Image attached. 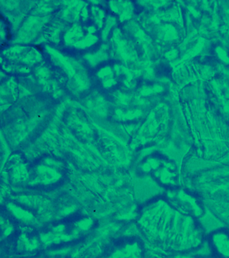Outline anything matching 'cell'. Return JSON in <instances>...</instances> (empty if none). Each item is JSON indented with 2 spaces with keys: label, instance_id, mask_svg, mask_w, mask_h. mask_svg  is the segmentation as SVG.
<instances>
[{
  "label": "cell",
  "instance_id": "cell-1",
  "mask_svg": "<svg viewBox=\"0 0 229 258\" xmlns=\"http://www.w3.org/2000/svg\"><path fill=\"white\" fill-rule=\"evenodd\" d=\"M89 219H82L75 223L65 224L53 227L51 231L44 233L42 241L45 244H65L70 241H74L80 236L82 233L89 231L91 223Z\"/></svg>",
  "mask_w": 229,
  "mask_h": 258
},
{
  "label": "cell",
  "instance_id": "cell-2",
  "mask_svg": "<svg viewBox=\"0 0 229 258\" xmlns=\"http://www.w3.org/2000/svg\"><path fill=\"white\" fill-rule=\"evenodd\" d=\"M169 203L181 213L193 217H198L203 213L199 200L185 192H176L171 196Z\"/></svg>",
  "mask_w": 229,
  "mask_h": 258
},
{
  "label": "cell",
  "instance_id": "cell-3",
  "mask_svg": "<svg viewBox=\"0 0 229 258\" xmlns=\"http://www.w3.org/2000/svg\"><path fill=\"white\" fill-rule=\"evenodd\" d=\"M210 246L220 256L229 257V232L224 230L218 231L210 237Z\"/></svg>",
  "mask_w": 229,
  "mask_h": 258
},
{
  "label": "cell",
  "instance_id": "cell-4",
  "mask_svg": "<svg viewBox=\"0 0 229 258\" xmlns=\"http://www.w3.org/2000/svg\"><path fill=\"white\" fill-rule=\"evenodd\" d=\"M141 245L138 241H126L117 245V250L110 256H141Z\"/></svg>",
  "mask_w": 229,
  "mask_h": 258
},
{
  "label": "cell",
  "instance_id": "cell-5",
  "mask_svg": "<svg viewBox=\"0 0 229 258\" xmlns=\"http://www.w3.org/2000/svg\"><path fill=\"white\" fill-rule=\"evenodd\" d=\"M35 47H38V49H39L40 50H42V48H41L40 46H35Z\"/></svg>",
  "mask_w": 229,
  "mask_h": 258
}]
</instances>
